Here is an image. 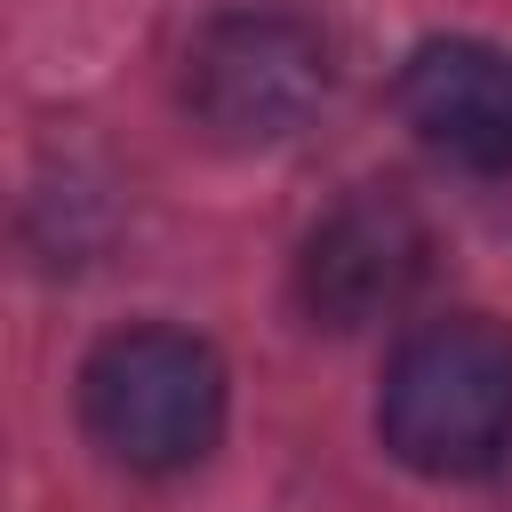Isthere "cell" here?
<instances>
[{
    "mask_svg": "<svg viewBox=\"0 0 512 512\" xmlns=\"http://www.w3.org/2000/svg\"><path fill=\"white\" fill-rule=\"evenodd\" d=\"M384 448L424 480H472L512 448V328L488 312L424 320L376 392Z\"/></svg>",
    "mask_w": 512,
    "mask_h": 512,
    "instance_id": "1",
    "label": "cell"
},
{
    "mask_svg": "<svg viewBox=\"0 0 512 512\" xmlns=\"http://www.w3.org/2000/svg\"><path fill=\"white\" fill-rule=\"evenodd\" d=\"M80 424L128 472H184L224 432V360L184 328H120L80 368Z\"/></svg>",
    "mask_w": 512,
    "mask_h": 512,
    "instance_id": "2",
    "label": "cell"
},
{
    "mask_svg": "<svg viewBox=\"0 0 512 512\" xmlns=\"http://www.w3.org/2000/svg\"><path fill=\"white\" fill-rule=\"evenodd\" d=\"M328 96V32L288 0L216 8L184 48V104L216 144H280Z\"/></svg>",
    "mask_w": 512,
    "mask_h": 512,
    "instance_id": "3",
    "label": "cell"
},
{
    "mask_svg": "<svg viewBox=\"0 0 512 512\" xmlns=\"http://www.w3.org/2000/svg\"><path fill=\"white\" fill-rule=\"evenodd\" d=\"M424 272H432L424 208L392 184H360L312 224L296 256V296L320 328H368V320H392Z\"/></svg>",
    "mask_w": 512,
    "mask_h": 512,
    "instance_id": "4",
    "label": "cell"
},
{
    "mask_svg": "<svg viewBox=\"0 0 512 512\" xmlns=\"http://www.w3.org/2000/svg\"><path fill=\"white\" fill-rule=\"evenodd\" d=\"M400 120L456 168L504 176L512 168V56L488 40H416L400 64Z\"/></svg>",
    "mask_w": 512,
    "mask_h": 512,
    "instance_id": "5",
    "label": "cell"
}]
</instances>
